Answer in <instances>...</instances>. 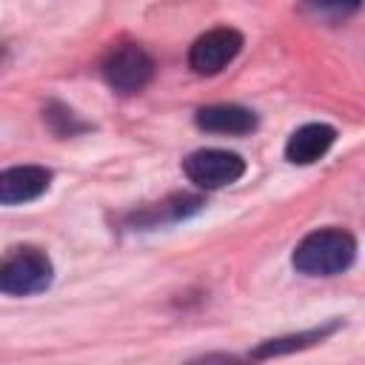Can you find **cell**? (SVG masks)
<instances>
[{
  "instance_id": "obj_1",
  "label": "cell",
  "mask_w": 365,
  "mask_h": 365,
  "mask_svg": "<svg viewBox=\"0 0 365 365\" xmlns=\"http://www.w3.org/2000/svg\"><path fill=\"white\" fill-rule=\"evenodd\" d=\"M356 257V240L342 228H319L302 237L294 248V268L308 277H334L351 268Z\"/></svg>"
},
{
  "instance_id": "obj_2",
  "label": "cell",
  "mask_w": 365,
  "mask_h": 365,
  "mask_svg": "<svg viewBox=\"0 0 365 365\" xmlns=\"http://www.w3.org/2000/svg\"><path fill=\"white\" fill-rule=\"evenodd\" d=\"M51 259L31 245L14 248L0 265V291L9 297L40 294L51 282Z\"/></svg>"
},
{
  "instance_id": "obj_3",
  "label": "cell",
  "mask_w": 365,
  "mask_h": 365,
  "mask_svg": "<svg viewBox=\"0 0 365 365\" xmlns=\"http://www.w3.org/2000/svg\"><path fill=\"white\" fill-rule=\"evenodd\" d=\"M154 77V60L140 43H117L103 57V80L120 91L134 94L143 91Z\"/></svg>"
},
{
  "instance_id": "obj_4",
  "label": "cell",
  "mask_w": 365,
  "mask_h": 365,
  "mask_svg": "<svg viewBox=\"0 0 365 365\" xmlns=\"http://www.w3.org/2000/svg\"><path fill=\"white\" fill-rule=\"evenodd\" d=\"M182 171L185 177L200 185V188H222L237 182L245 174V160L234 151H222V148H200L194 154H188L182 160Z\"/></svg>"
},
{
  "instance_id": "obj_5",
  "label": "cell",
  "mask_w": 365,
  "mask_h": 365,
  "mask_svg": "<svg viewBox=\"0 0 365 365\" xmlns=\"http://www.w3.org/2000/svg\"><path fill=\"white\" fill-rule=\"evenodd\" d=\"M242 48V34L237 29H228V26H220V29H211L205 34H200L188 51V66L197 71V74H217L222 71Z\"/></svg>"
},
{
  "instance_id": "obj_6",
  "label": "cell",
  "mask_w": 365,
  "mask_h": 365,
  "mask_svg": "<svg viewBox=\"0 0 365 365\" xmlns=\"http://www.w3.org/2000/svg\"><path fill=\"white\" fill-rule=\"evenodd\" d=\"M51 182V171L43 165H14L0 174V202L3 205H17V202H31L40 194H46Z\"/></svg>"
},
{
  "instance_id": "obj_7",
  "label": "cell",
  "mask_w": 365,
  "mask_h": 365,
  "mask_svg": "<svg viewBox=\"0 0 365 365\" xmlns=\"http://www.w3.org/2000/svg\"><path fill=\"white\" fill-rule=\"evenodd\" d=\"M194 120L202 131H214V134H248L257 128V114L237 103L202 106Z\"/></svg>"
},
{
  "instance_id": "obj_8",
  "label": "cell",
  "mask_w": 365,
  "mask_h": 365,
  "mask_svg": "<svg viewBox=\"0 0 365 365\" xmlns=\"http://www.w3.org/2000/svg\"><path fill=\"white\" fill-rule=\"evenodd\" d=\"M336 140V131L325 123H308L302 128H297L288 143H285V157L297 165H311L317 163L319 157L328 154V148L334 145Z\"/></svg>"
},
{
  "instance_id": "obj_9",
  "label": "cell",
  "mask_w": 365,
  "mask_h": 365,
  "mask_svg": "<svg viewBox=\"0 0 365 365\" xmlns=\"http://www.w3.org/2000/svg\"><path fill=\"white\" fill-rule=\"evenodd\" d=\"M339 328V322H328L319 328H308L299 334H288V336H277V339H265L262 345L254 348V359H268V356H282V354H294L302 348H311L317 342H322L325 336H331Z\"/></svg>"
},
{
  "instance_id": "obj_10",
  "label": "cell",
  "mask_w": 365,
  "mask_h": 365,
  "mask_svg": "<svg viewBox=\"0 0 365 365\" xmlns=\"http://www.w3.org/2000/svg\"><path fill=\"white\" fill-rule=\"evenodd\" d=\"M200 205H202V200L194 197V194H174V197L157 202V208H151L143 220H148L151 225H157V222H163V220H180V217H188V214L200 211Z\"/></svg>"
},
{
  "instance_id": "obj_11",
  "label": "cell",
  "mask_w": 365,
  "mask_h": 365,
  "mask_svg": "<svg viewBox=\"0 0 365 365\" xmlns=\"http://www.w3.org/2000/svg\"><path fill=\"white\" fill-rule=\"evenodd\" d=\"M43 117H46L48 128H51L57 137H74L77 131H86V128H88L83 120H77V114H74L71 108H66V106H60V103H48Z\"/></svg>"
},
{
  "instance_id": "obj_12",
  "label": "cell",
  "mask_w": 365,
  "mask_h": 365,
  "mask_svg": "<svg viewBox=\"0 0 365 365\" xmlns=\"http://www.w3.org/2000/svg\"><path fill=\"white\" fill-rule=\"evenodd\" d=\"M185 365H251V362H245L234 354H202V356L188 359Z\"/></svg>"
}]
</instances>
